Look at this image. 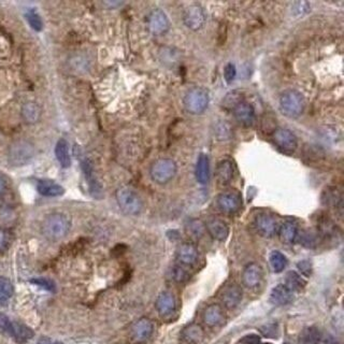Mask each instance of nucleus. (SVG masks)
<instances>
[{"label":"nucleus","mask_w":344,"mask_h":344,"mask_svg":"<svg viewBox=\"0 0 344 344\" xmlns=\"http://www.w3.org/2000/svg\"><path fill=\"white\" fill-rule=\"evenodd\" d=\"M9 333L10 335H12L16 340H19L21 342L29 340V339L34 337V331H32L30 328L23 324H19V322H12V324H11Z\"/></svg>","instance_id":"cd10ccee"},{"label":"nucleus","mask_w":344,"mask_h":344,"mask_svg":"<svg viewBox=\"0 0 344 344\" xmlns=\"http://www.w3.org/2000/svg\"><path fill=\"white\" fill-rule=\"evenodd\" d=\"M244 341L247 343V344H260V338L256 336V335H251V336H247L245 337L244 339Z\"/></svg>","instance_id":"37998d69"},{"label":"nucleus","mask_w":344,"mask_h":344,"mask_svg":"<svg viewBox=\"0 0 344 344\" xmlns=\"http://www.w3.org/2000/svg\"><path fill=\"white\" fill-rule=\"evenodd\" d=\"M279 236L280 239H281V241L284 242V243H293V242H295V240L297 239L298 236L297 225L293 222H285L279 230Z\"/></svg>","instance_id":"bb28decb"},{"label":"nucleus","mask_w":344,"mask_h":344,"mask_svg":"<svg viewBox=\"0 0 344 344\" xmlns=\"http://www.w3.org/2000/svg\"><path fill=\"white\" fill-rule=\"evenodd\" d=\"M147 24L150 34L155 36H163L170 29V21L168 16L160 9L150 11L147 18Z\"/></svg>","instance_id":"6e6552de"},{"label":"nucleus","mask_w":344,"mask_h":344,"mask_svg":"<svg viewBox=\"0 0 344 344\" xmlns=\"http://www.w3.org/2000/svg\"><path fill=\"white\" fill-rule=\"evenodd\" d=\"M216 204L220 211L227 214H234L241 209L242 198L239 193L235 191H227L219 194L216 199Z\"/></svg>","instance_id":"9d476101"},{"label":"nucleus","mask_w":344,"mask_h":344,"mask_svg":"<svg viewBox=\"0 0 344 344\" xmlns=\"http://www.w3.org/2000/svg\"><path fill=\"white\" fill-rule=\"evenodd\" d=\"M234 173H235L234 164L231 163L230 160L224 159L222 161H219L216 167V177H217V181L219 182V184L222 185L229 184V183L234 179Z\"/></svg>","instance_id":"412c9836"},{"label":"nucleus","mask_w":344,"mask_h":344,"mask_svg":"<svg viewBox=\"0 0 344 344\" xmlns=\"http://www.w3.org/2000/svg\"><path fill=\"white\" fill-rule=\"evenodd\" d=\"M55 155L63 168H69L71 166V156H70L69 144L64 139H59L55 147Z\"/></svg>","instance_id":"393cba45"},{"label":"nucleus","mask_w":344,"mask_h":344,"mask_svg":"<svg viewBox=\"0 0 344 344\" xmlns=\"http://www.w3.org/2000/svg\"><path fill=\"white\" fill-rule=\"evenodd\" d=\"M181 337L187 344H199L203 340L204 331L200 325L191 324L182 330Z\"/></svg>","instance_id":"aec40b11"},{"label":"nucleus","mask_w":344,"mask_h":344,"mask_svg":"<svg viewBox=\"0 0 344 344\" xmlns=\"http://www.w3.org/2000/svg\"><path fill=\"white\" fill-rule=\"evenodd\" d=\"M209 102L210 96L208 90L198 86L188 89L183 98L184 109L193 115L202 114L207 110Z\"/></svg>","instance_id":"20e7f679"},{"label":"nucleus","mask_w":344,"mask_h":344,"mask_svg":"<svg viewBox=\"0 0 344 344\" xmlns=\"http://www.w3.org/2000/svg\"><path fill=\"white\" fill-rule=\"evenodd\" d=\"M257 233L265 238H272L278 230L277 220L267 213L258 214L254 220Z\"/></svg>","instance_id":"f8f14e48"},{"label":"nucleus","mask_w":344,"mask_h":344,"mask_svg":"<svg viewBox=\"0 0 344 344\" xmlns=\"http://www.w3.org/2000/svg\"><path fill=\"white\" fill-rule=\"evenodd\" d=\"M305 100L303 95L296 89L283 91L279 99V109L282 114L289 118H297L304 111Z\"/></svg>","instance_id":"f03ea898"},{"label":"nucleus","mask_w":344,"mask_h":344,"mask_svg":"<svg viewBox=\"0 0 344 344\" xmlns=\"http://www.w3.org/2000/svg\"><path fill=\"white\" fill-rule=\"evenodd\" d=\"M115 198L118 207L127 215H138L143 209V201L139 194L131 187H120L115 193Z\"/></svg>","instance_id":"7ed1b4c3"},{"label":"nucleus","mask_w":344,"mask_h":344,"mask_svg":"<svg viewBox=\"0 0 344 344\" xmlns=\"http://www.w3.org/2000/svg\"><path fill=\"white\" fill-rule=\"evenodd\" d=\"M22 116L27 124H35L40 120L41 109L36 102L28 101L22 107Z\"/></svg>","instance_id":"a878e982"},{"label":"nucleus","mask_w":344,"mask_h":344,"mask_svg":"<svg viewBox=\"0 0 344 344\" xmlns=\"http://www.w3.org/2000/svg\"><path fill=\"white\" fill-rule=\"evenodd\" d=\"M262 279V269L256 262L249 263L242 272V283L247 288H255L260 284Z\"/></svg>","instance_id":"4468645a"},{"label":"nucleus","mask_w":344,"mask_h":344,"mask_svg":"<svg viewBox=\"0 0 344 344\" xmlns=\"http://www.w3.org/2000/svg\"><path fill=\"white\" fill-rule=\"evenodd\" d=\"M233 113L236 120L243 126H252L255 121V110L249 102L240 101L235 106Z\"/></svg>","instance_id":"ddd939ff"},{"label":"nucleus","mask_w":344,"mask_h":344,"mask_svg":"<svg viewBox=\"0 0 344 344\" xmlns=\"http://www.w3.org/2000/svg\"><path fill=\"white\" fill-rule=\"evenodd\" d=\"M11 242V236L9 231L0 228V253L4 252L8 249Z\"/></svg>","instance_id":"58836bf2"},{"label":"nucleus","mask_w":344,"mask_h":344,"mask_svg":"<svg viewBox=\"0 0 344 344\" xmlns=\"http://www.w3.org/2000/svg\"><path fill=\"white\" fill-rule=\"evenodd\" d=\"M273 141L285 153H293L297 149L298 140L296 134L286 128H278L273 132Z\"/></svg>","instance_id":"9b49d317"},{"label":"nucleus","mask_w":344,"mask_h":344,"mask_svg":"<svg viewBox=\"0 0 344 344\" xmlns=\"http://www.w3.org/2000/svg\"><path fill=\"white\" fill-rule=\"evenodd\" d=\"M285 286L292 292H300L305 286V281L296 271H289L285 277Z\"/></svg>","instance_id":"c756f323"},{"label":"nucleus","mask_w":344,"mask_h":344,"mask_svg":"<svg viewBox=\"0 0 344 344\" xmlns=\"http://www.w3.org/2000/svg\"><path fill=\"white\" fill-rule=\"evenodd\" d=\"M206 225L199 219H192L186 225V233L192 238L200 239L206 233Z\"/></svg>","instance_id":"2f4dec72"},{"label":"nucleus","mask_w":344,"mask_h":344,"mask_svg":"<svg viewBox=\"0 0 344 344\" xmlns=\"http://www.w3.org/2000/svg\"><path fill=\"white\" fill-rule=\"evenodd\" d=\"M196 180L200 184H207L210 180V160L207 154H200L197 159L195 169Z\"/></svg>","instance_id":"b1692460"},{"label":"nucleus","mask_w":344,"mask_h":344,"mask_svg":"<svg viewBox=\"0 0 344 344\" xmlns=\"http://www.w3.org/2000/svg\"><path fill=\"white\" fill-rule=\"evenodd\" d=\"M260 344H272V343H268V342H267V343H260Z\"/></svg>","instance_id":"de8ad7c7"},{"label":"nucleus","mask_w":344,"mask_h":344,"mask_svg":"<svg viewBox=\"0 0 344 344\" xmlns=\"http://www.w3.org/2000/svg\"><path fill=\"white\" fill-rule=\"evenodd\" d=\"M224 320V311L218 304H211L204 310L203 322L209 327H215L219 325Z\"/></svg>","instance_id":"4be33fe9"},{"label":"nucleus","mask_w":344,"mask_h":344,"mask_svg":"<svg viewBox=\"0 0 344 344\" xmlns=\"http://www.w3.org/2000/svg\"><path fill=\"white\" fill-rule=\"evenodd\" d=\"M26 20L28 22L30 27L36 31H41L43 28V22L41 16L38 14L35 10H29L26 13Z\"/></svg>","instance_id":"72a5a7b5"},{"label":"nucleus","mask_w":344,"mask_h":344,"mask_svg":"<svg viewBox=\"0 0 344 344\" xmlns=\"http://www.w3.org/2000/svg\"><path fill=\"white\" fill-rule=\"evenodd\" d=\"M242 289L236 284H230L229 286L225 288L222 295V301L226 308L231 310L239 305L242 300Z\"/></svg>","instance_id":"f3484780"},{"label":"nucleus","mask_w":344,"mask_h":344,"mask_svg":"<svg viewBox=\"0 0 344 344\" xmlns=\"http://www.w3.org/2000/svg\"><path fill=\"white\" fill-rule=\"evenodd\" d=\"M11 324H12V322L9 320V317L0 313V328H1V329L9 332Z\"/></svg>","instance_id":"79ce46f5"},{"label":"nucleus","mask_w":344,"mask_h":344,"mask_svg":"<svg viewBox=\"0 0 344 344\" xmlns=\"http://www.w3.org/2000/svg\"><path fill=\"white\" fill-rule=\"evenodd\" d=\"M54 344H63V343H61V342H55Z\"/></svg>","instance_id":"49530a36"},{"label":"nucleus","mask_w":344,"mask_h":344,"mask_svg":"<svg viewBox=\"0 0 344 344\" xmlns=\"http://www.w3.org/2000/svg\"><path fill=\"white\" fill-rule=\"evenodd\" d=\"M207 21V15L203 8L199 4H191L183 13V22L188 29L198 31L203 28Z\"/></svg>","instance_id":"0eeeda50"},{"label":"nucleus","mask_w":344,"mask_h":344,"mask_svg":"<svg viewBox=\"0 0 344 344\" xmlns=\"http://www.w3.org/2000/svg\"><path fill=\"white\" fill-rule=\"evenodd\" d=\"M7 191V181L3 176L0 175V196H2Z\"/></svg>","instance_id":"c03bdc74"},{"label":"nucleus","mask_w":344,"mask_h":344,"mask_svg":"<svg viewBox=\"0 0 344 344\" xmlns=\"http://www.w3.org/2000/svg\"><path fill=\"white\" fill-rule=\"evenodd\" d=\"M284 344H289V343H284Z\"/></svg>","instance_id":"09e8293b"},{"label":"nucleus","mask_w":344,"mask_h":344,"mask_svg":"<svg viewBox=\"0 0 344 344\" xmlns=\"http://www.w3.org/2000/svg\"><path fill=\"white\" fill-rule=\"evenodd\" d=\"M298 268H299V270L301 271V273L304 274V276L309 277L310 274H311L312 268H311V263H310L308 260L299 261V262H298Z\"/></svg>","instance_id":"a19ab883"},{"label":"nucleus","mask_w":344,"mask_h":344,"mask_svg":"<svg viewBox=\"0 0 344 344\" xmlns=\"http://www.w3.org/2000/svg\"><path fill=\"white\" fill-rule=\"evenodd\" d=\"M198 250L197 247L192 243H183L177 247L175 256L176 259L182 265L192 266L198 259Z\"/></svg>","instance_id":"2eb2a0df"},{"label":"nucleus","mask_w":344,"mask_h":344,"mask_svg":"<svg viewBox=\"0 0 344 344\" xmlns=\"http://www.w3.org/2000/svg\"><path fill=\"white\" fill-rule=\"evenodd\" d=\"M215 133H216V137L218 140H229L231 138V128L227 123L220 122L218 123L216 127H215Z\"/></svg>","instance_id":"f704fd0d"},{"label":"nucleus","mask_w":344,"mask_h":344,"mask_svg":"<svg viewBox=\"0 0 344 344\" xmlns=\"http://www.w3.org/2000/svg\"><path fill=\"white\" fill-rule=\"evenodd\" d=\"M37 190L42 196L59 197L64 193V187L52 180H41L38 182Z\"/></svg>","instance_id":"5701e85b"},{"label":"nucleus","mask_w":344,"mask_h":344,"mask_svg":"<svg viewBox=\"0 0 344 344\" xmlns=\"http://www.w3.org/2000/svg\"><path fill=\"white\" fill-rule=\"evenodd\" d=\"M13 285L7 278L0 277V303H5L12 297Z\"/></svg>","instance_id":"473e14b6"},{"label":"nucleus","mask_w":344,"mask_h":344,"mask_svg":"<svg viewBox=\"0 0 344 344\" xmlns=\"http://www.w3.org/2000/svg\"><path fill=\"white\" fill-rule=\"evenodd\" d=\"M311 5L309 2L306 1H298L293 3V12L296 15H303L305 13H308L310 11Z\"/></svg>","instance_id":"4c0bfd02"},{"label":"nucleus","mask_w":344,"mask_h":344,"mask_svg":"<svg viewBox=\"0 0 344 344\" xmlns=\"http://www.w3.org/2000/svg\"><path fill=\"white\" fill-rule=\"evenodd\" d=\"M177 167L174 160L170 158H159L155 160L150 168L152 180L159 185L169 183L176 174Z\"/></svg>","instance_id":"39448f33"},{"label":"nucleus","mask_w":344,"mask_h":344,"mask_svg":"<svg viewBox=\"0 0 344 344\" xmlns=\"http://www.w3.org/2000/svg\"><path fill=\"white\" fill-rule=\"evenodd\" d=\"M38 344H54V343H52L50 340H48V339H46V338H41L40 339V340H39V342H38Z\"/></svg>","instance_id":"a18cd8bd"},{"label":"nucleus","mask_w":344,"mask_h":344,"mask_svg":"<svg viewBox=\"0 0 344 344\" xmlns=\"http://www.w3.org/2000/svg\"><path fill=\"white\" fill-rule=\"evenodd\" d=\"M156 309L158 313L163 316L171 314L175 309L174 296L169 292H163L156 300Z\"/></svg>","instance_id":"6ab92c4d"},{"label":"nucleus","mask_w":344,"mask_h":344,"mask_svg":"<svg viewBox=\"0 0 344 344\" xmlns=\"http://www.w3.org/2000/svg\"><path fill=\"white\" fill-rule=\"evenodd\" d=\"M294 295L284 284H279L270 293V301L274 305H286L293 301Z\"/></svg>","instance_id":"a211bd4d"},{"label":"nucleus","mask_w":344,"mask_h":344,"mask_svg":"<svg viewBox=\"0 0 344 344\" xmlns=\"http://www.w3.org/2000/svg\"><path fill=\"white\" fill-rule=\"evenodd\" d=\"M321 338V332L316 327H306L299 335L298 344H319Z\"/></svg>","instance_id":"c85d7f7f"},{"label":"nucleus","mask_w":344,"mask_h":344,"mask_svg":"<svg viewBox=\"0 0 344 344\" xmlns=\"http://www.w3.org/2000/svg\"><path fill=\"white\" fill-rule=\"evenodd\" d=\"M269 261L276 273L282 272L287 266V259L283 253L280 251H272L269 255Z\"/></svg>","instance_id":"7c9ffc66"},{"label":"nucleus","mask_w":344,"mask_h":344,"mask_svg":"<svg viewBox=\"0 0 344 344\" xmlns=\"http://www.w3.org/2000/svg\"><path fill=\"white\" fill-rule=\"evenodd\" d=\"M34 155V145L26 140H19L10 147L9 161L13 166H23L29 163Z\"/></svg>","instance_id":"423d86ee"},{"label":"nucleus","mask_w":344,"mask_h":344,"mask_svg":"<svg viewBox=\"0 0 344 344\" xmlns=\"http://www.w3.org/2000/svg\"><path fill=\"white\" fill-rule=\"evenodd\" d=\"M30 282L32 284H36V285H38V286L46 289V290H50V292H54V290H55V284H54V282L48 279H43V278L32 279V280H30Z\"/></svg>","instance_id":"e433bc0d"},{"label":"nucleus","mask_w":344,"mask_h":344,"mask_svg":"<svg viewBox=\"0 0 344 344\" xmlns=\"http://www.w3.org/2000/svg\"><path fill=\"white\" fill-rule=\"evenodd\" d=\"M70 228L71 220L64 213H52L42 222L41 230L43 236L51 241H59L66 236Z\"/></svg>","instance_id":"f257e3e1"},{"label":"nucleus","mask_w":344,"mask_h":344,"mask_svg":"<svg viewBox=\"0 0 344 344\" xmlns=\"http://www.w3.org/2000/svg\"><path fill=\"white\" fill-rule=\"evenodd\" d=\"M236 77V68L235 64L228 63L224 67V79L227 83H233Z\"/></svg>","instance_id":"c9c22d12"},{"label":"nucleus","mask_w":344,"mask_h":344,"mask_svg":"<svg viewBox=\"0 0 344 344\" xmlns=\"http://www.w3.org/2000/svg\"><path fill=\"white\" fill-rule=\"evenodd\" d=\"M153 330L154 326L152 321L147 319V317H142V319L134 322L130 328L131 341L136 344L147 342L150 336L153 335Z\"/></svg>","instance_id":"1a4fd4ad"},{"label":"nucleus","mask_w":344,"mask_h":344,"mask_svg":"<svg viewBox=\"0 0 344 344\" xmlns=\"http://www.w3.org/2000/svg\"><path fill=\"white\" fill-rule=\"evenodd\" d=\"M206 229L213 239L225 241L229 236V227L224 220L219 218H211L206 224Z\"/></svg>","instance_id":"dca6fc26"},{"label":"nucleus","mask_w":344,"mask_h":344,"mask_svg":"<svg viewBox=\"0 0 344 344\" xmlns=\"http://www.w3.org/2000/svg\"><path fill=\"white\" fill-rule=\"evenodd\" d=\"M172 277H173V279L176 282H184L188 279V273L185 269H183L181 267H176L174 268L173 272H172Z\"/></svg>","instance_id":"ea45409f"}]
</instances>
